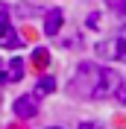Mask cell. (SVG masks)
Segmentation results:
<instances>
[{
    "label": "cell",
    "mask_w": 126,
    "mask_h": 129,
    "mask_svg": "<svg viewBox=\"0 0 126 129\" xmlns=\"http://www.w3.org/2000/svg\"><path fill=\"white\" fill-rule=\"evenodd\" d=\"M3 82H9V71L3 68V64H0V85H3Z\"/></svg>",
    "instance_id": "cell-9"
},
{
    "label": "cell",
    "mask_w": 126,
    "mask_h": 129,
    "mask_svg": "<svg viewBox=\"0 0 126 129\" xmlns=\"http://www.w3.org/2000/svg\"><path fill=\"white\" fill-rule=\"evenodd\" d=\"M0 47H21V38H18L15 26L9 24V12L6 9L0 12Z\"/></svg>",
    "instance_id": "cell-3"
},
{
    "label": "cell",
    "mask_w": 126,
    "mask_h": 129,
    "mask_svg": "<svg viewBox=\"0 0 126 129\" xmlns=\"http://www.w3.org/2000/svg\"><path fill=\"white\" fill-rule=\"evenodd\" d=\"M56 88V79L53 76H44V79L38 82V91H35V94H47V91H53Z\"/></svg>",
    "instance_id": "cell-7"
},
{
    "label": "cell",
    "mask_w": 126,
    "mask_h": 129,
    "mask_svg": "<svg viewBox=\"0 0 126 129\" xmlns=\"http://www.w3.org/2000/svg\"><path fill=\"white\" fill-rule=\"evenodd\" d=\"M35 64H38V68H44V64H47V53H44V50H38V53H35Z\"/></svg>",
    "instance_id": "cell-8"
},
{
    "label": "cell",
    "mask_w": 126,
    "mask_h": 129,
    "mask_svg": "<svg viewBox=\"0 0 126 129\" xmlns=\"http://www.w3.org/2000/svg\"><path fill=\"white\" fill-rule=\"evenodd\" d=\"M15 114H18V117H24V120L35 117V114H38V97H35V94L18 97V100H15Z\"/></svg>",
    "instance_id": "cell-4"
},
{
    "label": "cell",
    "mask_w": 126,
    "mask_h": 129,
    "mask_svg": "<svg viewBox=\"0 0 126 129\" xmlns=\"http://www.w3.org/2000/svg\"><path fill=\"white\" fill-rule=\"evenodd\" d=\"M117 100H120V103L126 106V88H120V91H117Z\"/></svg>",
    "instance_id": "cell-11"
},
{
    "label": "cell",
    "mask_w": 126,
    "mask_h": 129,
    "mask_svg": "<svg viewBox=\"0 0 126 129\" xmlns=\"http://www.w3.org/2000/svg\"><path fill=\"white\" fill-rule=\"evenodd\" d=\"M24 76V62L21 59H12V64H9V82H18Z\"/></svg>",
    "instance_id": "cell-6"
},
{
    "label": "cell",
    "mask_w": 126,
    "mask_h": 129,
    "mask_svg": "<svg viewBox=\"0 0 126 129\" xmlns=\"http://www.w3.org/2000/svg\"><path fill=\"white\" fill-rule=\"evenodd\" d=\"M73 97H91V100H103V97H117L120 91V76L114 71H106L94 62H82L73 73L71 85H68Z\"/></svg>",
    "instance_id": "cell-1"
},
{
    "label": "cell",
    "mask_w": 126,
    "mask_h": 129,
    "mask_svg": "<svg viewBox=\"0 0 126 129\" xmlns=\"http://www.w3.org/2000/svg\"><path fill=\"white\" fill-rule=\"evenodd\" d=\"M97 53L103 59H114V62H126V24L120 29H114L106 41L97 44Z\"/></svg>",
    "instance_id": "cell-2"
},
{
    "label": "cell",
    "mask_w": 126,
    "mask_h": 129,
    "mask_svg": "<svg viewBox=\"0 0 126 129\" xmlns=\"http://www.w3.org/2000/svg\"><path fill=\"white\" fill-rule=\"evenodd\" d=\"M79 129H100V123H79Z\"/></svg>",
    "instance_id": "cell-10"
},
{
    "label": "cell",
    "mask_w": 126,
    "mask_h": 129,
    "mask_svg": "<svg viewBox=\"0 0 126 129\" xmlns=\"http://www.w3.org/2000/svg\"><path fill=\"white\" fill-rule=\"evenodd\" d=\"M62 29V9H50L47 12V24H44V32L47 35H56Z\"/></svg>",
    "instance_id": "cell-5"
}]
</instances>
